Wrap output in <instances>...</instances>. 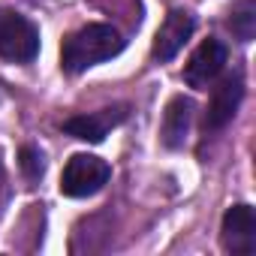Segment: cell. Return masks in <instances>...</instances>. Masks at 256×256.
Segmentation results:
<instances>
[{
  "mask_svg": "<svg viewBox=\"0 0 256 256\" xmlns=\"http://www.w3.org/2000/svg\"><path fill=\"white\" fill-rule=\"evenodd\" d=\"M220 244L226 253H235V256L256 253V214L250 205H232L223 214Z\"/></svg>",
  "mask_w": 256,
  "mask_h": 256,
  "instance_id": "obj_4",
  "label": "cell"
},
{
  "mask_svg": "<svg viewBox=\"0 0 256 256\" xmlns=\"http://www.w3.org/2000/svg\"><path fill=\"white\" fill-rule=\"evenodd\" d=\"M40 52V30L30 18L0 10V58L12 64H28Z\"/></svg>",
  "mask_w": 256,
  "mask_h": 256,
  "instance_id": "obj_3",
  "label": "cell"
},
{
  "mask_svg": "<svg viewBox=\"0 0 256 256\" xmlns=\"http://www.w3.org/2000/svg\"><path fill=\"white\" fill-rule=\"evenodd\" d=\"M226 28L232 30L235 40L250 42L256 34V0H235L226 18Z\"/></svg>",
  "mask_w": 256,
  "mask_h": 256,
  "instance_id": "obj_10",
  "label": "cell"
},
{
  "mask_svg": "<svg viewBox=\"0 0 256 256\" xmlns=\"http://www.w3.org/2000/svg\"><path fill=\"white\" fill-rule=\"evenodd\" d=\"M124 118H126V106H112V108L90 112V114H72L64 120V133L82 142H102L108 130L124 124Z\"/></svg>",
  "mask_w": 256,
  "mask_h": 256,
  "instance_id": "obj_6",
  "label": "cell"
},
{
  "mask_svg": "<svg viewBox=\"0 0 256 256\" xmlns=\"http://www.w3.org/2000/svg\"><path fill=\"white\" fill-rule=\"evenodd\" d=\"M112 178V166L94 154H72L60 175V193L70 199H84L100 193Z\"/></svg>",
  "mask_w": 256,
  "mask_h": 256,
  "instance_id": "obj_2",
  "label": "cell"
},
{
  "mask_svg": "<svg viewBox=\"0 0 256 256\" xmlns=\"http://www.w3.org/2000/svg\"><path fill=\"white\" fill-rule=\"evenodd\" d=\"M190 120H193V100L187 96H172L166 112H163V126H160V136L166 148H181L187 133H190Z\"/></svg>",
  "mask_w": 256,
  "mask_h": 256,
  "instance_id": "obj_9",
  "label": "cell"
},
{
  "mask_svg": "<svg viewBox=\"0 0 256 256\" xmlns=\"http://www.w3.org/2000/svg\"><path fill=\"white\" fill-rule=\"evenodd\" d=\"M241 96H244V78H241V72L226 76L211 90V100H208V108H205V133L223 130V126L235 118V112L241 106Z\"/></svg>",
  "mask_w": 256,
  "mask_h": 256,
  "instance_id": "obj_5",
  "label": "cell"
},
{
  "mask_svg": "<svg viewBox=\"0 0 256 256\" xmlns=\"http://www.w3.org/2000/svg\"><path fill=\"white\" fill-rule=\"evenodd\" d=\"M18 166H22V172H24L30 181H36V178L42 175V169H46V166H42V154H40L36 148H30V145L22 148V160H18Z\"/></svg>",
  "mask_w": 256,
  "mask_h": 256,
  "instance_id": "obj_11",
  "label": "cell"
},
{
  "mask_svg": "<svg viewBox=\"0 0 256 256\" xmlns=\"http://www.w3.org/2000/svg\"><path fill=\"white\" fill-rule=\"evenodd\" d=\"M226 66V46L220 40H205L199 48L190 54L184 66V82L190 88H208Z\"/></svg>",
  "mask_w": 256,
  "mask_h": 256,
  "instance_id": "obj_7",
  "label": "cell"
},
{
  "mask_svg": "<svg viewBox=\"0 0 256 256\" xmlns=\"http://www.w3.org/2000/svg\"><path fill=\"white\" fill-rule=\"evenodd\" d=\"M6 196H10V190H6V169H4V157H0V211H4V205H6Z\"/></svg>",
  "mask_w": 256,
  "mask_h": 256,
  "instance_id": "obj_12",
  "label": "cell"
},
{
  "mask_svg": "<svg viewBox=\"0 0 256 256\" xmlns=\"http://www.w3.org/2000/svg\"><path fill=\"white\" fill-rule=\"evenodd\" d=\"M120 48H124V36L112 24H84L82 30H76L64 40L60 66H64V72L78 76L102 60H112L114 54H120Z\"/></svg>",
  "mask_w": 256,
  "mask_h": 256,
  "instance_id": "obj_1",
  "label": "cell"
},
{
  "mask_svg": "<svg viewBox=\"0 0 256 256\" xmlns=\"http://www.w3.org/2000/svg\"><path fill=\"white\" fill-rule=\"evenodd\" d=\"M193 28H196V22H193L190 12L172 10V12L166 16V22L160 24L157 36H154V58H157V60H172V58L184 48V42L193 36Z\"/></svg>",
  "mask_w": 256,
  "mask_h": 256,
  "instance_id": "obj_8",
  "label": "cell"
}]
</instances>
